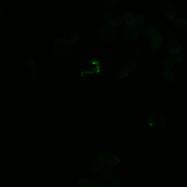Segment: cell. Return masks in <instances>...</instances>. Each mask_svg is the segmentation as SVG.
Segmentation results:
<instances>
[{"instance_id":"1","label":"cell","mask_w":187,"mask_h":187,"mask_svg":"<svg viewBox=\"0 0 187 187\" xmlns=\"http://www.w3.org/2000/svg\"><path fill=\"white\" fill-rule=\"evenodd\" d=\"M53 49L58 55H67L71 52L72 45L69 40L65 38H60L53 43Z\"/></svg>"},{"instance_id":"2","label":"cell","mask_w":187,"mask_h":187,"mask_svg":"<svg viewBox=\"0 0 187 187\" xmlns=\"http://www.w3.org/2000/svg\"><path fill=\"white\" fill-rule=\"evenodd\" d=\"M147 124L152 127L164 128L167 125V119L162 113L154 112L148 118Z\"/></svg>"},{"instance_id":"3","label":"cell","mask_w":187,"mask_h":187,"mask_svg":"<svg viewBox=\"0 0 187 187\" xmlns=\"http://www.w3.org/2000/svg\"><path fill=\"white\" fill-rule=\"evenodd\" d=\"M99 36L104 42H111L116 37L115 28L110 24L103 25L99 30Z\"/></svg>"},{"instance_id":"4","label":"cell","mask_w":187,"mask_h":187,"mask_svg":"<svg viewBox=\"0 0 187 187\" xmlns=\"http://www.w3.org/2000/svg\"><path fill=\"white\" fill-rule=\"evenodd\" d=\"M123 35L128 40H136L139 36V30L137 26L135 24L127 25L123 30Z\"/></svg>"},{"instance_id":"5","label":"cell","mask_w":187,"mask_h":187,"mask_svg":"<svg viewBox=\"0 0 187 187\" xmlns=\"http://www.w3.org/2000/svg\"><path fill=\"white\" fill-rule=\"evenodd\" d=\"M165 49L170 54L176 55L180 52L181 45L178 40L174 38H170L166 42Z\"/></svg>"},{"instance_id":"6","label":"cell","mask_w":187,"mask_h":187,"mask_svg":"<svg viewBox=\"0 0 187 187\" xmlns=\"http://www.w3.org/2000/svg\"><path fill=\"white\" fill-rule=\"evenodd\" d=\"M105 162L101 158L93 160L90 165V170L93 175H97L103 172L105 167Z\"/></svg>"},{"instance_id":"7","label":"cell","mask_w":187,"mask_h":187,"mask_svg":"<svg viewBox=\"0 0 187 187\" xmlns=\"http://www.w3.org/2000/svg\"><path fill=\"white\" fill-rule=\"evenodd\" d=\"M110 77L115 80H122L128 76L125 68L122 66L117 65L112 68L109 73Z\"/></svg>"},{"instance_id":"8","label":"cell","mask_w":187,"mask_h":187,"mask_svg":"<svg viewBox=\"0 0 187 187\" xmlns=\"http://www.w3.org/2000/svg\"><path fill=\"white\" fill-rule=\"evenodd\" d=\"M163 13L166 18L172 20L176 15V10L172 3H166L163 7Z\"/></svg>"},{"instance_id":"9","label":"cell","mask_w":187,"mask_h":187,"mask_svg":"<svg viewBox=\"0 0 187 187\" xmlns=\"http://www.w3.org/2000/svg\"><path fill=\"white\" fill-rule=\"evenodd\" d=\"M140 31L142 33L143 35L147 37H152L156 34V29L153 25L150 24L143 25L140 29Z\"/></svg>"},{"instance_id":"10","label":"cell","mask_w":187,"mask_h":187,"mask_svg":"<svg viewBox=\"0 0 187 187\" xmlns=\"http://www.w3.org/2000/svg\"><path fill=\"white\" fill-rule=\"evenodd\" d=\"M164 42L163 37L160 34H155L151 37L150 44L153 49H157L162 47Z\"/></svg>"},{"instance_id":"11","label":"cell","mask_w":187,"mask_h":187,"mask_svg":"<svg viewBox=\"0 0 187 187\" xmlns=\"http://www.w3.org/2000/svg\"><path fill=\"white\" fill-rule=\"evenodd\" d=\"M175 58L172 55H168L163 60V67L165 70H172L175 67Z\"/></svg>"},{"instance_id":"12","label":"cell","mask_w":187,"mask_h":187,"mask_svg":"<svg viewBox=\"0 0 187 187\" xmlns=\"http://www.w3.org/2000/svg\"><path fill=\"white\" fill-rule=\"evenodd\" d=\"M105 162L109 166H115L121 162V160L115 154H109L105 158Z\"/></svg>"},{"instance_id":"13","label":"cell","mask_w":187,"mask_h":187,"mask_svg":"<svg viewBox=\"0 0 187 187\" xmlns=\"http://www.w3.org/2000/svg\"><path fill=\"white\" fill-rule=\"evenodd\" d=\"M114 177V172L110 168H107L103 171L102 173V177L103 180L105 182H109L112 181Z\"/></svg>"},{"instance_id":"14","label":"cell","mask_w":187,"mask_h":187,"mask_svg":"<svg viewBox=\"0 0 187 187\" xmlns=\"http://www.w3.org/2000/svg\"><path fill=\"white\" fill-rule=\"evenodd\" d=\"M30 75L33 80L36 81H39L43 78V72L39 68L36 67L31 68Z\"/></svg>"},{"instance_id":"15","label":"cell","mask_w":187,"mask_h":187,"mask_svg":"<svg viewBox=\"0 0 187 187\" xmlns=\"http://www.w3.org/2000/svg\"><path fill=\"white\" fill-rule=\"evenodd\" d=\"M173 26L177 29H183L187 25L185 20L180 18H175L172 20Z\"/></svg>"},{"instance_id":"16","label":"cell","mask_w":187,"mask_h":187,"mask_svg":"<svg viewBox=\"0 0 187 187\" xmlns=\"http://www.w3.org/2000/svg\"><path fill=\"white\" fill-rule=\"evenodd\" d=\"M123 16H124V21L128 25L135 24L136 16L132 12H127L125 13Z\"/></svg>"},{"instance_id":"17","label":"cell","mask_w":187,"mask_h":187,"mask_svg":"<svg viewBox=\"0 0 187 187\" xmlns=\"http://www.w3.org/2000/svg\"><path fill=\"white\" fill-rule=\"evenodd\" d=\"M104 181L101 180L99 178H95L90 181L89 186L90 187H104Z\"/></svg>"},{"instance_id":"18","label":"cell","mask_w":187,"mask_h":187,"mask_svg":"<svg viewBox=\"0 0 187 187\" xmlns=\"http://www.w3.org/2000/svg\"><path fill=\"white\" fill-rule=\"evenodd\" d=\"M137 68V62L134 60H129L125 65V70L127 72H131Z\"/></svg>"},{"instance_id":"19","label":"cell","mask_w":187,"mask_h":187,"mask_svg":"<svg viewBox=\"0 0 187 187\" xmlns=\"http://www.w3.org/2000/svg\"><path fill=\"white\" fill-rule=\"evenodd\" d=\"M103 19L107 22L109 24H112L113 18H112V12L111 10L107 9L104 11L103 13Z\"/></svg>"},{"instance_id":"20","label":"cell","mask_w":187,"mask_h":187,"mask_svg":"<svg viewBox=\"0 0 187 187\" xmlns=\"http://www.w3.org/2000/svg\"><path fill=\"white\" fill-rule=\"evenodd\" d=\"M124 16L122 15H118L116 16L112 20V26H114L115 27H118L122 25L123 21H124Z\"/></svg>"},{"instance_id":"21","label":"cell","mask_w":187,"mask_h":187,"mask_svg":"<svg viewBox=\"0 0 187 187\" xmlns=\"http://www.w3.org/2000/svg\"><path fill=\"white\" fill-rule=\"evenodd\" d=\"M164 76L165 80L169 82H173L175 80V76L173 73L170 71L169 70H166L164 72Z\"/></svg>"},{"instance_id":"22","label":"cell","mask_w":187,"mask_h":187,"mask_svg":"<svg viewBox=\"0 0 187 187\" xmlns=\"http://www.w3.org/2000/svg\"><path fill=\"white\" fill-rule=\"evenodd\" d=\"M80 35L78 32H75L70 36V42L72 45H74L78 42L80 40Z\"/></svg>"},{"instance_id":"23","label":"cell","mask_w":187,"mask_h":187,"mask_svg":"<svg viewBox=\"0 0 187 187\" xmlns=\"http://www.w3.org/2000/svg\"><path fill=\"white\" fill-rule=\"evenodd\" d=\"M145 18L143 15H138L136 16L135 20V24L136 25H142L144 23Z\"/></svg>"},{"instance_id":"24","label":"cell","mask_w":187,"mask_h":187,"mask_svg":"<svg viewBox=\"0 0 187 187\" xmlns=\"http://www.w3.org/2000/svg\"><path fill=\"white\" fill-rule=\"evenodd\" d=\"M118 0H103L104 5L107 8H112L115 6Z\"/></svg>"},{"instance_id":"25","label":"cell","mask_w":187,"mask_h":187,"mask_svg":"<svg viewBox=\"0 0 187 187\" xmlns=\"http://www.w3.org/2000/svg\"><path fill=\"white\" fill-rule=\"evenodd\" d=\"M109 152H110V150H109V148H103V149L100 151V158H101V159H102L103 160L105 158L107 157L108 155L110 154H109Z\"/></svg>"},{"instance_id":"26","label":"cell","mask_w":187,"mask_h":187,"mask_svg":"<svg viewBox=\"0 0 187 187\" xmlns=\"http://www.w3.org/2000/svg\"><path fill=\"white\" fill-rule=\"evenodd\" d=\"M89 183L90 181L84 178H80L78 180V185L81 187H86L89 185Z\"/></svg>"},{"instance_id":"27","label":"cell","mask_w":187,"mask_h":187,"mask_svg":"<svg viewBox=\"0 0 187 187\" xmlns=\"http://www.w3.org/2000/svg\"><path fill=\"white\" fill-rule=\"evenodd\" d=\"M121 182L119 179L115 178L113 179L110 183V187H121Z\"/></svg>"},{"instance_id":"28","label":"cell","mask_w":187,"mask_h":187,"mask_svg":"<svg viewBox=\"0 0 187 187\" xmlns=\"http://www.w3.org/2000/svg\"><path fill=\"white\" fill-rule=\"evenodd\" d=\"M26 64L29 68H33L35 65V61L32 58H29L26 60Z\"/></svg>"}]
</instances>
